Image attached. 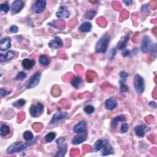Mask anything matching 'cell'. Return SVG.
Here are the masks:
<instances>
[{"label":"cell","mask_w":157,"mask_h":157,"mask_svg":"<svg viewBox=\"0 0 157 157\" xmlns=\"http://www.w3.org/2000/svg\"><path fill=\"white\" fill-rule=\"evenodd\" d=\"M88 136V133L87 132L85 133H79L77 134V135L74 136L71 141V143L72 144L74 145H78L80 144L87 139Z\"/></svg>","instance_id":"obj_8"},{"label":"cell","mask_w":157,"mask_h":157,"mask_svg":"<svg viewBox=\"0 0 157 157\" xmlns=\"http://www.w3.org/2000/svg\"><path fill=\"white\" fill-rule=\"evenodd\" d=\"M134 85L136 91L139 94H142L145 90V82L144 79L139 74H136L134 79Z\"/></svg>","instance_id":"obj_3"},{"label":"cell","mask_w":157,"mask_h":157,"mask_svg":"<svg viewBox=\"0 0 157 157\" xmlns=\"http://www.w3.org/2000/svg\"><path fill=\"white\" fill-rule=\"evenodd\" d=\"M67 115H68V113H67L66 112H58V113H55L53 115V117H52V118L49 122V124H55L60 121H61L62 120L65 118Z\"/></svg>","instance_id":"obj_9"},{"label":"cell","mask_w":157,"mask_h":157,"mask_svg":"<svg viewBox=\"0 0 157 157\" xmlns=\"http://www.w3.org/2000/svg\"><path fill=\"white\" fill-rule=\"evenodd\" d=\"M115 150L114 148L110 145L108 144L103 148V152L101 153L102 156H108L111 154H114Z\"/></svg>","instance_id":"obj_21"},{"label":"cell","mask_w":157,"mask_h":157,"mask_svg":"<svg viewBox=\"0 0 157 157\" xmlns=\"http://www.w3.org/2000/svg\"><path fill=\"white\" fill-rule=\"evenodd\" d=\"M67 152V146L66 144H61L58 146V149L57 153L55 155V156H64Z\"/></svg>","instance_id":"obj_23"},{"label":"cell","mask_w":157,"mask_h":157,"mask_svg":"<svg viewBox=\"0 0 157 157\" xmlns=\"http://www.w3.org/2000/svg\"><path fill=\"white\" fill-rule=\"evenodd\" d=\"M104 104H105V108L110 110L114 109L117 106V101L114 98H113V97L107 99Z\"/></svg>","instance_id":"obj_18"},{"label":"cell","mask_w":157,"mask_h":157,"mask_svg":"<svg viewBox=\"0 0 157 157\" xmlns=\"http://www.w3.org/2000/svg\"><path fill=\"white\" fill-rule=\"evenodd\" d=\"M122 54H123V55L124 57H127V56L130 55L131 54V51H130V50H128V49H123V53H122Z\"/></svg>","instance_id":"obj_41"},{"label":"cell","mask_w":157,"mask_h":157,"mask_svg":"<svg viewBox=\"0 0 157 157\" xmlns=\"http://www.w3.org/2000/svg\"><path fill=\"white\" fill-rule=\"evenodd\" d=\"M0 92H1V95L2 96H6L7 95H9L11 93V91L7 92L6 90H4L3 88H1V91H0Z\"/></svg>","instance_id":"obj_42"},{"label":"cell","mask_w":157,"mask_h":157,"mask_svg":"<svg viewBox=\"0 0 157 157\" xmlns=\"http://www.w3.org/2000/svg\"><path fill=\"white\" fill-rule=\"evenodd\" d=\"M92 28V24L88 22H85L80 25L78 29L79 32L82 33H88L91 31Z\"/></svg>","instance_id":"obj_20"},{"label":"cell","mask_w":157,"mask_h":157,"mask_svg":"<svg viewBox=\"0 0 157 157\" xmlns=\"http://www.w3.org/2000/svg\"><path fill=\"white\" fill-rule=\"evenodd\" d=\"M9 30L12 33H16L19 32V28L16 25H12L9 28Z\"/></svg>","instance_id":"obj_38"},{"label":"cell","mask_w":157,"mask_h":157,"mask_svg":"<svg viewBox=\"0 0 157 157\" xmlns=\"http://www.w3.org/2000/svg\"><path fill=\"white\" fill-rule=\"evenodd\" d=\"M82 79L79 76H75L71 80V85L75 88H78L80 85L82 84Z\"/></svg>","instance_id":"obj_25"},{"label":"cell","mask_w":157,"mask_h":157,"mask_svg":"<svg viewBox=\"0 0 157 157\" xmlns=\"http://www.w3.org/2000/svg\"><path fill=\"white\" fill-rule=\"evenodd\" d=\"M126 121V118L124 115H118V117L114 118L113 119V122H112V126H113V128H115L118 122H124Z\"/></svg>","instance_id":"obj_24"},{"label":"cell","mask_w":157,"mask_h":157,"mask_svg":"<svg viewBox=\"0 0 157 157\" xmlns=\"http://www.w3.org/2000/svg\"><path fill=\"white\" fill-rule=\"evenodd\" d=\"M23 136L26 141H31L34 138L33 133L29 131H25L23 134Z\"/></svg>","instance_id":"obj_30"},{"label":"cell","mask_w":157,"mask_h":157,"mask_svg":"<svg viewBox=\"0 0 157 157\" xmlns=\"http://www.w3.org/2000/svg\"><path fill=\"white\" fill-rule=\"evenodd\" d=\"M10 128L9 126H7L5 124H3L1 126V136L3 137H5L8 135L10 133Z\"/></svg>","instance_id":"obj_26"},{"label":"cell","mask_w":157,"mask_h":157,"mask_svg":"<svg viewBox=\"0 0 157 157\" xmlns=\"http://www.w3.org/2000/svg\"><path fill=\"white\" fill-rule=\"evenodd\" d=\"M55 137H56V133L54 132H50L45 136L44 139L46 143H50L55 139Z\"/></svg>","instance_id":"obj_28"},{"label":"cell","mask_w":157,"mask_h":157,"mask_svg":"<svg viewBox=\"0 0 157 157\" xmlns=\"http://www.w3.org/2000/svg\"><path fill=\"white\" fill-rule=\"evenodd\" d=\"M25 103H26V101L24 100L21 99V100H18L16 103H14L13 104V106L16 108H22L25 105Z\"/></svg>","instance_id":"obj_32"},{"label":"cell","mask_w":157,"mask_h":157,"mask_svg":"<svg viewBox=\"0 0 157 157\" xmlns=\"http://www.w3.org/2000/svg\"><path fill=\"white\" fill-rule=\"evenodd\" d=\"M110 41V36L109 34H106L103 35L98 40L96 44L95 49L98 53H105L109 46Z\"/></svg>","instance_id":"obj_2"},{"label":"cell","mask_w":157,"mask_h":157,"mask_svg":"<svg viewBox=\"0 0 157 157\" xmlns=\"http://www.w3.org/2000/svg\"><path fill=\"white\" fill-rule=\"evenodd\" d=\"M24 1H21V0H16V1H14L12 4L11 9L13 12L18 13L21 10L24 8Z\"/></svg>","instance_id":"obj_15"},{"label":"cell","mask_w":157,"mask_h":157,"mask_svg":"<svg viewBox=\"0 0 157 157\" xmlns=\"http://www.w3.org/2000/svg\"><path fill=\"white\" fill-rule=\"evenodd\" d=\"M29 113L33 117H38L40 116L44 112V106L41 103H38L36 104H33L29 108Z\"/></svg>","instance_id":"obj_5"},{"label":"cell","mask_w":157,"mask_h":157,"mask_svg":"<svg viewBox=\"0 0 157 157\" xmlns=\"http://www.w3.org/2000/svg\"><path fill=\"white\" fill-rule=\"evenodd\" d=\"M149 106H150L151 108H153V109H155L156 108V104L155 102H151L150 103H149Z\"/></svg>","instance_id":"obj_43"},{"label":"cell","mask_w":157,"mask_h":157,"mask_svg":"<svg viewBox=\"0 0 157 157\" xmlns=\"http://www.w3.org/2000/svg\"><path fill=\"white\" fill-rule=\"evenodd\" d=\"M22 65L23 68L26 70H32L35 65V61L33 59L25 58L24 59L22 62Z\"/></svg>","instance_id":"obj_16"},{"label":"cell","mask_w":157,"mask_h":157,"mask_svg":"<svg viewBox=\"0 0 157 157\" xmlns=\"http://www.w3.org/2000/svg\"><path fill=\"white\" fill-rule=\"evenodd\" d=\"M11 47V40L9 38H4L0 41V49L5 51L10 49Z\"/></svg>","instance_id":"obj_17"},{"label":"cell","mask_w":157,"mask_h":157,"mask_svg":"<svg viewBox=\"0 0 157 157\" xmlns=\"http://www.w3.org/2000/svg\"><path fill=\"white\" fill-rule=\"evenodd\" d=\"M35 141L33 140L29 143H22V142H16L11 144L8 148L7 149V153L8 154H12L14 153H18L22 151L25 150L28 147L30 146Z\"/></svg>","instance_id":"obj_1"},{"label":"cell","mask_w":157,"mask_h":157,"mask_svg":"<svg viewBox=\"0 0 157 157\" xmlns=\"http://www.w3.org/2000/svg\"><path fill=\"white\" fill-rule=\"evenodd\" d=\"M0 8H1V10L3 12H4V13L8 12L10 10V7H9V4H7V3L1 4V6H0Z\"/></svg>","instance_id":"obj_34"},{"label":"cell","mask_w":157,"mask_h":157,"mask_svg":"<svg viewBox=\"0 0 157 157\" xmlns=\"http://www.w3.org/2000/svg\"><path fill=\"white\" fill-rule=\"evenodd\" d=\"M153 48V42L151 38L147 35L144 36L141 42V49L143 53H147Z\"/></svg>","instance_id":"obj_4"},{"label":"cell","mask_w":157,"mask_h":157,"mask_svg":"<svg viewBox=\"0 0 157 157\" xmlns=\"http://www.w3.org/2000/svg\"><path fill=\"white\" fill-rule=\"evenodd\" d=\"M15 57V52L12 50H9L6 54L0 55V60L1 62H4L12 60Z\"/></svg>","instance_id":"obj_19"},{"label":"cell","mask_w":157,"mask_h":157,"mask_svg":"<svg viewBox=\"0 0 157 157\" xmlns=\"http://www.w3.org/2000/svg\"><path fill=\"white\" fill-rule=\"evenodd\" d=\"M56 16L59 19H68L70 16V12L66 6H62L59 7L58 11L56 13Z\"/></svg>","instance_id":"obj_10"},{"label":"cell","mask_w":157,"mask_h":157,"mask_svg":"<svg viewBox=\"0 0 157 157\" xmlns=\"http://www.w3.org/2000/svg\"><path fill=\"white\" fill-rule=\"evenodd\" d=\"M87 123L84 120H82L74 126L73 130L74 133L79 134V133L87 132Z\"/></svg>","instance_id":"obj_13"},{"label":"cell","mask_w":157,"mask_h":157,"mask_svg":"<svg viewBox=\"0 0 157 157\" xmlns=\"http://www.w3.org/2000/svg\"><path fill=\"white\" fill-rule=\"evenodd\" d=\"M147 130H150V129L144 125H137L134 128V132H135L136 135L140 138H143L145 136L146 131Z\"/></svg>","instance_id":"obj_12"},{"label":"cell","mask_w":157,"mask_h":157,"mask_svg":"<svg viewBox=\"0 0 157 157\" xmlns=\"http://www.w3.org/2000/svg\"><path fill=\"white\" fill-rule=\"evenodd\" d=\"M65 141V138H63V137H61L58 138L57 141H56V143L58 144V146L59 145H61V144H63L64 143V142Z\"/></svg>","instance_id":"obj_40"},{"label":"cell","mask_w":157,"mask_h":157,"mask_svg":"<svg viewBox=\"0 0 157 157\" xmlns=\"http://www.w3.org/2000/svg\"><path fill=\"white\" fill-rule=\"evenodd\" d=\"M46 7V1L45 0H38L33 6V11L36 14L42 13Z\"/></svg>","instance_id":"obj_7"},{"label":"cell","mask_w":157,"mask_h":157,"mask_svg":"<svg viewBox=\"0 0 157 157\" xmlns=\"http://www.w3.org/2000/svg\"><path fill=\"white\" fill-rule=\"evenodd\" d=\"M115 54H116V50L115 49H112V50H110V53H109V57L110 60H112L113 58H114V56L115 55Z\"/></svg>","instance_id":"obj_39"},{"label":"cell","mask_w":157,"mask_h":157,"mask_svg":"<svg viewBox=\"0 0 157 157\" xmlns=\"http://www.w3.org/2000/svg\"><path fill=\"white\" fill-rule=\"evenodd\" d=\"M128 130H129V126H128V124L124 123H123L122 125V126H121V131L122 133H126L127 131H128Z\"/></svg>","instance_id":"obj_36"},{"label":"cell","mask_w":157,"mask_h":157,"mask_svg":"<svg viewBox=\"0 0 157 157\" xmlns=\"http://www.w3.org/2000/svg\"><path fill=\"white\" fill-rule=\"evenodd\" d=\"M41 76V73L39 71L36 72L28 81L27 85V88H33L39 84Z\"/></svg>","instance_id":"obj_6"},{"label":"cell","mask_w":157,"mask_h":157,"mask_svg":"<svg viewBox=\"0 0 157 157\" xmlns=\"http://www.w3.org/2000/svg\"><path fill=\"white\" fill-rule=\"evenodd\" d=\"M63 46V43L60 38L56 36L54 39L51 40L49 42V46L52 49H57L62 47Z\"/></svg>","instance_id":"obj_14"},{"label":"cell","mask_w":157,"mask_h":157,"mask_svg":"<svg viewBox=\"0 0 157 157\" xmlns=\"http://www.w3.org/2000/svg\"><path fill=\"white\" fill-rule=\"evenodd\" d=\"M84 111L88 114H92L95 111V108L91 105H88L85 107Z\"/></svg>","instance_id":"obj_35"},{"label":"cell","mask_w":157,"mask_h":157,"mask_svg":"<svg viewBox=\"0 0 157 157\" xmlns=\"http://www.w3.org/2000/svg\"><path fill=\"white\" fill-rule=\"evenodd\" d=\"M119 75H120V77L122 79H124V80H125L126 78H128V77L129 76L128 74L126 72L124 71H121L120 72Z\"/></svg>","instance_id":"obj_37"},{"label":"cell","mask_w":157,"mask_h":157,"mask_svg":"<svg viewBox=\"0 0 157 157\" xmlns=\"http://www.w3.org/2000/svg\"><path fill=\"white\" fill-rule=\"evenodd\" d=\"M109 144V141L107 139H100L97 140L93 145V148L94 152H98L103 149L106 145Z\"/></svg>","instance_id":"obj_11"},{"label":"cell","mask_w":157,"mask_h":157,"mask_svg":"<svg viewBox=\"0 0 157 157\" xmlns=\"http://www.w3.org/2000/svg\"><path fill=\"white\" fill-rule=\"evenodd\" d=\"M96 12L95 11H87L85 15L84 16L86 19H90V20H92V19H93V17L96 16Z\"/></svg>","instance_id":"obj_31"},{"label":"cell","mask_w":157,"mask_h":157,"mask_svg":"<svg viewBox=\"0 0 157 157\" xmlns=\"http://www.w3.org/2000/svg\"><path fill=\"white\" fill-rule=\"evenodd\" d=\"M123 3H125L126 5H130L133 3L132 1H123Z\"/></svg>","instance_id":"obj_44"},{"label":"cell","mask_w":157,"mask_h":157,"mask_svg":"<svg viewBox=\"0 0 157 157\" xmlns=\"http://www.w3.org/2000/svg\"><path fill=\"white\" fill-rule=\"evenodd\" d=\"M125 80L122 79L120 81V92L122 93H125L129 91L128 87L125 84Z\"/></svg>","instance_id":"obj_27"},{"label":"cell","mask_w":157,"mask_h":157,"mask_svg":"<svg viewBox=\"0 0 157 157\" xmlns=\"http://www.w3.org/2000/svg\"><path fill=\"white\" fill-rule=\"evenodd\" d=\"M129 39H130V35L129 34H127V35L125 36L118 43V46H117L118 49L120 50L125 49V48L126 46L127 42H128L129 41Z\"/></svg>","instance_id":"obj_22"},{"label":"cell","mask_w":157,"mask_h":157,"mask_svg":"<svg viewBox=\"0 0 157 157\" xmlns=\"http://www.w3.org/2000/svg\"><path fill=\"white\" fill-rule=\"evenodd\" d=\"M26 77H27L26 73L24 71H21L17 74V75L16 76L15 79L17 80H24L25 78H26Z\"/></svg>","instance_id":"obj_33"},{"label":"cell","mask_w":157,"mask_h":157,"mask_svg":"<svg viewBox=\"0 0 157 157\" xmlns=\"http://www.w3.org/2000/svg\"><path fill=\"white\" fill-rule=\"evenodd\" d=\"M39 62L42 65L45 66L49 65V58L46 55H42L39 57Z\"/></svg>","instance_id":"obj_29"}]
</instances>
